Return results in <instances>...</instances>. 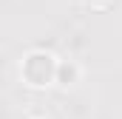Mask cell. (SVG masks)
<instances>
[{"mask_svg":"<svg viewBox=\"0 0 122 119\" xmlns=\"http://www.w3.org/2000/svg\"><path fill=\"white\" fill-rule=\"evenodd\" d=\"M57 65H60V60L51 51L34 48V51H29L20 60V77H23V82L29 88H46V85H54Z\"/></svg>","mask_w":122,"mask_h":119,"instance_id":"obj_1","label":"cell"},{"mask_svg":"<svg viewBox=\"0 0 122 119\" xmlns=\"http://www.w3.org/2000/svg\"><path fill=\"white\" fill-rule=\"evenodd\" d=\"M80 77H82L80 62H74V60H60L54 85H60V88H71V85H77V82H80Z\"/></svg>","mask_w":122,"mask_h":119,"instance_id":"obj_2","label":"cell"},{"mask_svg":"<svg viewBox=\"0 0 122 119\" xmlns=\"http://www.w3.org/2000/svg\"><path fill=\"white\" fill-rule=\"evenodd\" d=\"M34 119H46V116H34Z\"/></svg>","mask_w":122,"mask_h":119,"instance_id":"obj_3","label":"cell"}]
</instances>
